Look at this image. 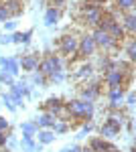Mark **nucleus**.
<instances>
[{
    "label": "nucleus",
    "mask_w": 136,
    "mask_h": 152,
    "mask_svg": "<svg viewBox=\"0 0 136 152\" xmlns=\"http://www.w3.org/2000/svg\"><path fill=\"white\" fill-rule=\"evenodd\" d=\"M65 110H67L69 118L79 120V122H90L93 118V102H85V99H69L65 102Z\"/></svg>",
    "instance_id": "nucleus-1"
},
{
    "label": "nucleus",
    "mask_w": 136,
    "mask_h": 152,
    "mask_svg": "<svg viewBox=\"0 0 136 152\" xmlns=\"http://www.w3.org/2000/svg\"><path fill=\"white\" fill-rule=\"evenodd\" d=\"M77 45H79V37L75 33H65V35L59 39V57H65L69 61L77 57Z\"/></svg>",
    "instance_id": "nucleus-2"
},
{
    "label": "nucleus",
    "mask_w": 136,
    "mask_h": 152,
    "mask_svg": "<svg viewBox=\"0 0 136 152\" xmlns=\"http://www.w3.org/2000/svg\"><path fill=\"white\" fill-rule=\"evenodd\" d=\"M91 37H93L96 47L104 51V55H106V53H108V55H114V53L120 51V43H116L108 33H104L100 28H93V31H91Z\"/></svg>",
    "instance_id": "nucleus-3"
},
{
    "label": "nucleus",
    "mask_w": 136,
    "mask_h": 152,
    "mask_svg": "<svg viewBox=\"0 0 136 152\" xmlns=\"http://www.w3.org/2000/svg\"><path fill=\"white\" fill-rule=\"evenodd\" d=\"M57 69H65V63H63V59L59 57V55H47L45 59H41L39 61V67H37V73H41V75H45L49 77L53 71Z\"/></svg>",
    "instance_id": "nucleus-4"
},
{
    "label": "nucleus",
    "mask_w": 136,
    "mask_h": 152,
    "mask_svg": "<svg viewBox=\"0 0 136 152\" xmlns=\"http://www.w3.org/2000/svg\"><path fill=\"white\" fill-rule=\"evenodd\" d=\"M102 81L108 87H128L132 83V75H126V73H122V71H118V69H112V71L104 73Z\"/></svg>",
    "instance_id": "nucleus-5"
},
{
    "label": "nucleus",
    "mask_w": 136,
    "mask_h": 152,
    "mask_svg": "<svg viewBox=\"0 0 136 152\" xmlns=\"http://www.w3.org/2000/svg\"><path fill=\"white\" fill-rule=\"evenodd\" d=\"M93 75H96V65L90 63V61H83V63H79L75 69L71 71V81L73 83H85V81H90Z\"/></svg>",
    "instance_id": "nucleus-6"
},
{
    "label": "nucleus",
    "mask_w": 136,
    "mask_h": 152,
    "mask_svg": "<svg viewBox=\"0 0 136 152\" xmlns=\"http://www.w3.org/2000/svg\"><path fill=\"white\" fill-rule=\"evenodd\" d=\"M98 53V47H96V43H93V37L91 33H85V35L79 37V45H77V57L81 61H87L90 57H93Z\"/></svg>",
    "instance_id": "nucleus-7"
},
{
    "label": "nucleus",
    "mask_w": 136,
    "mask_h": 152,
    "mask_svg": "<svg viewBox=\"0 0 136 152\" xmlns=\"http://www.w3.org/2000/svg\"><path fill=\"white\" fill-rule=\"evenodd\" d=\"M102 94V79H93L91 77L90 81H85L79 89V99H85V102H93L98 95Z\"/></svg>",
    "instance_id": "nucleus-8"
},
{
    "label": "nucleus",
    "mask_w": 136,
    "mask_h": 152,
    "mask_svg": "<svg viewBox=\"0 0 136 152\" xmlns=\"http://www.w3.org/2000/svg\"><path fill=\"white\" fill-rule=\"evenodd\" d=\"M128 118H130V116L126 114V110H122V107H120V110H110V112H108V116H106V122H104V124H108L110 128H114L118 134H120Z\"/></svg>",
    "instance_id": "nucleus-9"
},
{
    "label": "nucleus",
    "mask_w": 136,
    "mask_h": 152,
    "mask_svg": "<svg viewBox=\"0 0 136 152\" xmlns=\"http://www.w3.org/2000/svg\"><path fill=\"white\" fill-rule=\"evenodd\" d=\"M126 87H108V99H110V110H120L124 105Z\"/></svg>",
    "instance_id": "nucleus-10"
},
{
    "label": "nucleus",
    "mask_w": 136,
    "mask_h": 152,
    "mask_svg": "<svg viewBox=\"0 0 136 152\" xmlns=\"http://www.w3.org/2000/svg\"><path fill=\"white\" fill-rule=\"evenodd\" d=\"M18 67L26 73H35L37 67H39V55H35V53H29V55H23V57L18 59Z\"/></svg>",
    "instance_id": "nucleus-11"
},
{
    "label": "nucleus",
    "mask_w": 136,
    "mask_h": 152,
    "mask_svg": "<svg viewBox=\"0 0 136 152\" xmlns=\"http://www.w3.org/2000/svg\"><path fill=\"white\" fill-rule=\"evenodd\" d=\"M120 24L124 26L126 35L132 37L136 33V12H122V16H120Z\"/></svg>",
    "instance_id": "nucleus-12"
},
{
    "label": "nucleus",
    "mask_w": 136,
    "mask_h": 152,
    "mask_svg": "<svg viewBox=\"0 0 136 152\" xmlns=\"http://www.w3.org/2000/svg\"><path fill=\"white\" fill-rule=\"evenodd\" d=\"M106 33H108V35L112 37V39L116 41V43H120V45H122V43H124L126 39H128V35H126L124 26L120 24V20H116V23H112V24H110V28H108Z\"/></svg>",
    "instance_id": "nucleus-13"
},
{
    "label": "nucleus",
    "mask_w": 136,
    "mask_h": 152,
    "mask_svg": "<svg viewBox=\"0 0 136 152\" xmlns=\"http://www.w3.org/2000/svg\"><path fill=\"white\" fill-rule=\"evenodd\" d=\"M0 67H2V71L10 73L12 77H16V75L21 73V67H18V59H14V57H2V59H0Z\"/></svg>",
    "instance_id": "nucleus-14"
},
{
    "label": "nucleus",
    "mask_w": 136,
    "mask_h": 152,
    "mask_svg": "<svg viewBox=\"0 0 136 152\" xmlns=\"http://www.w3.org/2000/svg\"><path fill=\"white\" fill-rule=\"evenodd\" d=\"M0 4L8 10L10 18L21 16V14H23V0H4V2H0Z\"/></svg>",
    "instance_id": "nucleus-15"
},
{
    "label": "nucleus",
    "mask_w": 136,
    "mask_h": 152,
    "mask_svg": "<svg viewBox=\"0 0 136 152\" xmlns=\"http://www.w3.org/2000/svg\"><path fill=\"white\" fill-rule=\"evenodd\" d=\"M63 104H65V102H63L61 97H49L45 104H43V110H45L47 114H51V116L55 118V114L63 107Z\"/></svg>",
    "instance_id": "nucleus-16"
},
{
    "label": "nucleus",
    "mask_w": 136,
    "mask_h": 152,
    "mask_svg": "<svg viewBox=\"0 0 136 152\" xmlns=\"http://www.w3.org/2000/svg\"><path fill=\"white\" fill-rule=\"evenodd\" d=\"M55 118L51 116V114H47V112H43V114H39V118H37V128L39 130H51L53 126H55Z\"/></svg>",
    "instance_id": "nucleus-17"
},
{
    "label": "nucleus",
    "mask_w": 136,
    "mask_h": 152,
    "mask_svg": "<svg viewBox=\"0 0 136 152\" xmlns=\"http://www.w3.org/2000/svg\"><path fill=\"white\" fill-rule=\"evenodd\" d=\"M120 47H124V53H126V57H128V61L134 63L136 61V41H134V37H128L124 41V45H120Z\"/></svg>",
    "instance_id": "nucleus-18"
},
{
    "label": "nucleus",
    "mask_w": 136,
    "mask_h": 152,
    "mask_svg": "<svg viewBox=\"0 0 136 152\" xmlns=\"http://www.w3.org/2000/svg\"><path fill=\"white\" fill-rule=\"evenodd\" d=\"M59 18H61V10L59 8H53V6H49L45 12V24L47 26H53V24L59 23Z\"/></svg>",
    "instance_id": "nucleus-19"
},
{
    "label": "nucleus",
    "mask_w": 136,
    "mask_h": 152,
    "mask_svg": "<svg viewBox=\"0 0 136 152\" xmlns=\"http://www.w3.org/2000/svg\"><path fill=\"white\" fill-rule=\"evenodd\" d=\"M108 142L110 140H104L102 136H96V138H91L90 140V150L91 152H106V148H108Z\"/></svg>",
    "instance_id": "nucleus-20"
},
{
    "label": "nucleus",
    "mask_w": 136,
    "mask_h": 152,
    "mask_svg": "<svg viewBox=\"0 0 136 152\" xmlns=\"http://www.w3.org/2000/svg\"><path fill=\"white\" fill-rule=\"evenodd\" d=\"M136 6V0H114V8L120 12H132Z\"/></svg>",
    "instance_id": "nucleus-21"
},
{
    "label": "nucleus",
    "mask_w": 136,
    "mask_h": 152,
    "mask_svg": "<svg viewBox=\"0 0 136 152\" xmlns=\"http://www.w3.org/2000/svg\"><path fill=\"white\" fill-rule=\"evenodd\" d=\"M37 136H39V144H51L57 138L53 130H37Z\"/></svg>",
    "instance_id": "nucleus-22"
},
{
    "label": "nucleus",
    "mask_w": 136,
    "mask_h": 152,
    "mask_svg": "<svg viewBox=\"0 0 136 152\" xmlns=\"http://www.w3.org/2000/svg\"><path fill=\"white\" fill-rule=\"evenodd\" d=\"M21 146H23V150H26V152H37V144H35L33 134H23Z\"/></svg>",
    "instance_id": "nucleus-23"
},
{
    "label": "nucleus",
    "mask_w": 136,
    "mask_h": 152,
    "mask_svg": "<svg viewBox=\"0 0 136 152\" xmlns=\"http://www.w3.org/2000/svg\"><path fill=\"white\" fill-rule=\"evenodd\" d=\"M31 37H33V31L14 33V35H12V43H16V45H29V43H31Z\"/></svg>",
    "instance_id": "nucleus-24"
},
{
    "label": "nucleus",
    "mask_w": 136,
    "mask_h": 152,
    "mask_svg": "<svg viewBox=\"0 0 136 152\" xmlns=\"http://www.w3.org/2000/svg\"><path fill=\"white\" fill-rule=\"evenodd\" d=\"M100 134H102L104 140H114V138L118 136V132H116L114 128H110L108 124H102V126H100Z\"/></svg>",
    "instance_id": "nucleus-25"
},
{
    "label": "nucleus",
    "mask_w": 136,
    "mask_h": 152,
    "mask_svg": "<svg viewBox=\"0 0 136 152\" xmlns=\"http://www.w3.org/2000/svg\"><path fill=\"white\" fill-rule=\"evenodd\" d=\"M49 83H61V81H65V69H57V71H53L49 77Z\"/></svg>",
    "instance_id": "nucleus-26"
},
{
    "label": "nucleus",
    "mask_w": 136,
    "mask_h": 152,
    "mask_svg": "<svg viewBox=\"0 0 136 152\" xmlns=\"http://www.w3.org/2000/svg\"><path fill=\"white\" fill-rule=\"evenodd\" d=\"M69 128H71V126H69L67 122H55V126H53V132H55V134H65V132H69Z\"/></svg>",
    "instance_id": "nucleus-27"
},
{
    "label": "nucleus",
    "mask_w": 136,
    "mask_h": 152,
    "mask_svg": "<svg viewBox=\"0 0 136 152\" xmlns=\"http://www.w3.org/2000/svg\"><path fill=\"white\" fill-rule=\"evenodd\" d=\"M21 128H23V134H37V124H35V122H24V124H21Z\"/></svg>",
    "instance_id": "nucleus-28"
},
{
    "label": "nucleus",
    "mask_w": 136,
    "mask_h": 152,
    "mask_svg": "<svg viewBox=\"0 0 136 152\" xmlns=\"http://www.w3.org/2000/svg\"><path fill=\"white\" fill-rule=\"evenodd\" d=\"M33 83L41 85V87H45V85H49V79H47L45 75H41V73H37V71H35V73H33Z\"/></svg>",
    "instance_id": "nucleus-29"
},
{
    "label": "nucleus",
    "mask_w": 136,
    "mask_h": 152,
    "mask_svg": "<svg viewBox=\"0 0 136 152\" xmlns=\"http://www.w3.org/2000/svg\"><path fill=\"white\" fill-rule=\"evenodd\" d=\"M0 81H2V83H6V85L10 87L12 83H14V77H12L10 73H6V71H0Z\"/></svg>",
    "instance_id": "nucleus-30"
},
{
    "label": "nucleus",
    "mask_w": 136,
    "mask_h": 152,
    "mask_svg": "<svg viewBox=\"0 0 136 152\" xmlns=\"http://www.w3.org/2000/svg\"><path fill=\"white\" fill-rule=\"evenodd\" d=\"M2 102H4V105H6L10 112H14V110H16V105L12 104V99H10V94H4V95H2Z\"/></svg>",
    "instance_id": "nucleus-31"
},
{
    "label": "nucleus",
    "mask_w": 136,
    "mask_h": 152,
    "mask_svg": "<svg viewBox=\"0 0 136 152\" xmlns=\"http://www.w3.org/2000/svg\"><path fill=\"white\" fill-rule=\"evenodd\" d=\"M91 130H93V124H91V122H83V126H81V136H85V134H90Z\"/></svg>",
    "instance_id": "nucleus-32"
},
{
    "label": "nucleus",
    "mask_w": 136,
    "mask_h": 152,
    "mask_svg": "<svg viewBox=\"0 0 136 152\" xmlns=\"http://www.w3.org/2000/svg\"><path fill=\"white\" fill-rule=\"evenodd\" d=\"M8 18H10V14H8V10H6V8H4V6L0 4V23H6Z\"/></svg>",
    "instance_id": "nucleus-33"
},
{
    "label": "nucleus",
    "mask_w": 136,
    "mask_h": 152,
    "mask_svg": "<svg viewBox=\"0 0 136 152\" xmlns=\"http://www.w3.org/2000/svg\"><path fill=\"white\" fill-rule=\"evenodd\" d=\"M10 43H12V35H8V33L0 35V45H10Z\"/></svg>",
    "instance_id": "nucleus-34"
},
{
    "label": "nucleus",
    "mask_w": 136,
    "mask_h": 152,
    "mask_svg": "<svg viewBox=\"0 0 136 152\" xmlns=\"http://www.w3.org/2000/svg\"><path fill=\"white\" fill-rule=\"evenodd\" d=\"M8 128H10V124H8V120L6 118L0 116V132H8Z\"/></svg>",
    "instance_id": "nucleus-35"
},
{
    "label": "nucleus",
    "mask_w": 136,
    "mask_h": 152,
    "mask_svg": "<svg viewBox=\"0 0 136 152\" xmlns=\"http://www.w3.org/2000/svg\"><path fill=\"white\" fill-rule=\"evenodd\" d=\"M124 97H126V105H128V107H132V105H134V91H130V94L124 95Z\"/></svg>",
    "instance_id": "nucleus-36"
},
{
    "label": "nucleus",
    "mask_w": 136,
    "mask_h": 152,
    "mask_svg": "<svg viewBox=\"0 0 136 152\" xmlns=\"http://www.w3.org/2000/svg\"><path fill=\"white\" fill-rule=\"evenodd\" d=\"M6 140H8V132H0V148L6 146Z\"/></svg>",
    "instance_id": "nucleus-37"
},
{
    "label": "nucleus",
    "mask_w": 136,
    "mask_h": 152,
    "mask_svg": "<svg viewBox=\"0 0 136 152\" xmlns=\"http://www.w3.org/2000/svg\"><path fill=\"white\" fill-rule=\"evenodd\" d=\"M14 26H16V23H12V20H6V23H4V31H14Z\"/></svg>",
    "instance_id": "nucleus-38"
},
{
    "label": "nucleus",
    "mask_w": 136,
    "mask_h": 152,
    "mask_svg": "<svg viewBox=\"0 0 136 152\" xmlns=\"http://www.w3.org/2000/svg\"><path fill=\"white\" fill-rule=\"evenodd\" d=\"M106 152H120V148H118L116 144H112V142H108V148H106Z\"/></svg>",
    "instance_id": "nucleus-39"
},
{
    "label": "nucleus",
    "mask_w": 136,
    "mask_h": 152,
    "mask_svg": "<svg viewBox=\"0 0 136 152\" xmlns=\"http://www.w3.org/2000/svg\"><path fill=\"white\" fill-rule=\"evenodd\" d=\"M65 152H81V146H77V144H73L71 148H65Z\"/></svg>",
    "instance_id": "nucleus-40"
},
{
    "label": "nucleus",
    "mask_w": 136,
    "mask_h": 152,
    "mask_svg": "<svg viewBox=\"0 0 136 152\" xmlns=\"http://www.w3.org/2000/svg\"><path fill=\"white\" fill-rule=\"evenodd\" d=\"M81 152H91V150H90V146H85V148H81Z\"/></svg>",
    "instance_id": "nucleus-41"
}]
</instances>
